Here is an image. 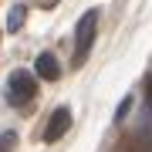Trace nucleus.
<instances>
[{
    "label": "nucleus",
    "instance_id": "obj_1",
    "mask_svg": "<svg viewBox=\"0 0 152 152\" xmlns=\"http://www.w3.org/2000/svg\"><path fill=\"white\" fill-rule=\"evenodd\" d=\"M95 34H98V10H88L81 14V20L75 27V64H85L88 51L95 44Z\"/></svg>",
    "mask_w": 152,
    "mask_h": 152
},
{
    "label": "nucleus",
    "instance_id": "obj_4",
    "mask_svg": "<svg viewBox=\"0 0 152 152\" xmlns=\"http://www.w3.org/2000/svg\"><path fill=\"white\" fill-rule=\"evenodd\" d=\"M34 71H37V78H44V81H58L61 78V64H58V58L54 54H37V61H34Z\"/></svg>",
    "mask_w": 152,
    "mask_h": 152
},
{
    "label": "nucleus",
    "instance_id": "obj_9",
    "mask_svg": "<svg viewBox=\"0 0 152 152\" xmlns=\"http://www.w3.org/2000/svg\"><path fill=\"white\" fill-rule=\"evenodd\" d=\"M145 98H149V112H152V75L145 78Z\"/></svg>",
    "mask_w": 152,
    "mask_h": 152
},
{
    "label": "nucleus",
    "instance_id": "obj_8",
    "mask_svg": "<svg viewBox=\"0 0 152 152\" xmlns=\"http://www.w3.org/2000/svg\"><path fill=\"white\" fill-rule=\"evenodd\" d=\"M129 105H132V98H125V102H122V105H118V115H115V118H118V122H122V118H125V115H129Z\"/></svg>",
    "mask_w": 152,
    "mask_h": 152
},
{
    "label": "nucleus",
    "instance_id": "obj_3",
    "mask_svg": "<svg viewBox=\"0 0 152 152\" xmlns=\"http://www.w3.org/2000/svg\"><path fill=\"white\" fill-rule=\"evenodd\" d=\"M68 129H71V108H54V115L44 125V142H58Z\"/></svg>",
    "mask_w": 152,
    "mask_h": 152
},
{
    "label": "nucleus",
    "instance_id": "obj_7",
    "mask_svg": "<svg viewBox=\"0 0 152 152\" xmlns=\"http://www.w3.org/2000/svg\"><path fill=\"white\" fill-rule=\"evenodd\" d=\"M17 142V135L14 132H4V135H0V152H10V145Z\"/></svg>",
    "mask_w": 152,
    "mask_h": 152
},
{
    "label": "nucleus",
    "instance_id": "obj_2",
    "mask_svg": "<svg viewBox=\"0 0 152 152\" xmlns=\"http://www.w3.org/2000/svg\"><path fill=\"white\" fill-rule=\"evenodd\" d=\"M37 95V81H34L31 71H10V78H7V102L10 105H27L31 98Z\"/></svg>",
    "mask_w": 152,
    "mask_h": 152
},
{
    "label": "nucleus",
    "instance_id": "obj_5",
    "mask_svg": "<svg viewBox=\"0 0 152 152\" xmlns=\"http://www.w3.org/2000/svg\"><path fill=\"white\" fill-rule=\"evenodd\" d=\"M122 152H152V132H132L122 142Z\"/></svg>",
    "mask_w": 152,
    "mask_h": 152
},
{
    "label": "nucleus",
    "instance_id": "obj_6",
    "mask_svg": "<svg viewBox=\"0 0 152 152\" xmlns=\"http://www.w3.org/2000/svg\"><path fill=\"white\" fill-rule=\"evenodd\" d=\"M24 17H27V10H24V7L17 4L14 10H10V17H7V31H17V27L24 24Z\"/></svg>",
    "mask_w": 152,
    "mask_h": 152
}]
</instances>
